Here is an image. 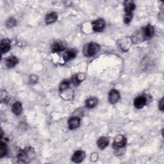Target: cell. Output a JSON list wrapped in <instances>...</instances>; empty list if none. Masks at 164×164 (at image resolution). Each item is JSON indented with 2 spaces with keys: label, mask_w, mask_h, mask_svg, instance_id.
<instances>
[{
  "label": "cell",
  "mask_w": 164,
  "mask_h": 164,
  "mask_svg": "<svg viewBox=\"0 0 164 164\" xmlns=\"http://www.w3.org/2000/svg\"><path fill=\"white\" fill-rule=\"evenodd\" d=\"M100 50L99 45L96 43L91 42L85 45L83 48L84 55L87 56H91L97 53Z\"/></svg>",
  "instance_id": "6da1fadb"
},
{
  "label": "cell",
  "mask_w": 164,
  "mask_h": 164,
  "mask_svg": "<svg viewBox=\"0 0 164 164\" xmlns=\"http://www.w3.org/2000/svg\"><path fill=\"white\" fill-rule=\"evenodd\" d=\"M32 153H34V150L31 149V148H26L25 150L20 151L18 156L19 162L20 163L28 162Z\"/></svg>",
  "instance_id": "7a4b0ae2"
},
{
  "label": "cell",
  "mask_w": 164,
  "mask_h": 164,
  "mask_svg": "<svg viewBox=\"0 0 164 164\" xmlns=\"http://www.w3.org/2000/svg\"><path fill=\"white\" fill-rule=\"evenodd\" d=\"M126 144V138L122 135H118L115 138L113 142V146L116 148H122Z\"/></svg>",
  "instance_id": "3957f363"
},
{
  "label": "cell",
  "mask_w": 164,
  "mask_h": 164,
  "mask_svg": "<svg viewBox=\"0 0 164 164\" xmlns=\"http://www.w3.org/2000/svg\"><path fill=\"white\" fill-rule=\"evenodd\" d=\"M92 29L95 31H101L104 29L105 26V22L102 19H98L92 23Z\"/></svg>",
  "instance_id": "277c9868"
},
{
  "label": "cell",
  "mask_w": 164,
  "mask_h": 164,
  "mask_svg": "<svg viewBox=\"0 0 164 164\" xmlns=\"http://www.w3.org/2000/svg\"><path fill=\"white\" fill-rule=\"evenodd\" d=\"M154 27L151 25V24H148L146 27L144 28L143 30V37L149 39L152 37L153 35H154Z\"/></svg>",
  "instance_id": "5b68a950"
},
{
  "label": "cell",
  "mask_w": 164,
  "mask_h": 164,
  "mask_svg": "<svg viewBox=\"0 0 164 164\" xmlns=\"http://www.w3.org/2000/svg\"><path fill=\"white\" fill-rule=\"evenodd\" d=\"M147 100L144 96H138L135 98L134 101V105L138 109L143 108L146 104Z\"/></svg>",
  "instance_id": "8992f818"
},
{
  "label": "cell",
  "mask_w": 164,
  "mask_h": 164,
  "mask_svg": "<svg viewBox=\"0 0 164 164\" xmlns=\"http://www.w3.org/2000/svg\"><path fill=\"white\" fill-rule=\"evenodd\" d=\"M85 157V154L82 151H78L75 153L73 154L72 160L75 163H80L81 161H83V160Z\"/></svg>",
  "instance_id": "52a82bcc"
},
{
  "label": "cell",
  "mask_w": 164,
  "mask_h": 164,
  "mask_svg": "<svg viewBox=\"0 0 164 164\" xmlns=\"http://www.w3.org/2000/svg\"><path fill=\"white\" fill-rule=\"evenodd\" d=\"M120 98L119 93L116 90H112L109 93V101L112 104L116 103Z\"/></svg>",
  "instance_id": "ba28073f"
},
{
  "label": "cell",
  "mask_w": 164,
  "mask_h": 164,
  "mask_svg": "<svg viewBox=\"0 0 164 164\" xmlns=\"http://www.w3.org/2000/svg\"><path fill=\"white\" fill-rule=\"evenodd\" d=\"M124 10L126 13H132V12L135 9V5L133 1L127 0L124 3Z\"/></svg>",
  "instance_id": "9c48e42d"
},
{
  "label": "cell",
  "mask_w": 164,
  "mask_h": 164,
  "mask_svg": "<svg viewBox=\"0 0 164 164\" xmlns=\"http://www.w3.org/2000/svg\"><path fill=\"white\" fill-rule=\"evenodd\" d=\"M80 119L78 117H72L68 121L69 127L70 129H75L80 126Z\"/></svg>",
  "instance_id": "30bf717a"
},
{
  "label": "cell",
  "mask_w": 164,
  "mask_h": 164,
  "mask_svg": "<svg viewBox=\"0 0 164 164\" xmlns=\"http://www.w3.org/2000/svg\"><path fill=\"white\" fill-rule=\"evenodd\" d=\"M10 42L9 40L3 39L1 42V51L2 54L6 53L10 50Z\"/></svg>",
  "instance_id": "8fae6325"
},
{
  "label": "cell",
  "mask_w": 164,
  "mask_h": 164,
  "mask_svg": "<svg viewBox=\"0 0 164 164\" xmlns=\"http://www.w3.org/2000/svg\"><path fill=\"white\" fill-rule=\"evenodd\" d=\"M65 48V44L63 42H55L52 46V50L54 52H60L63 51Z\"/></svg>",
  "instance_id": "7c38bea8"
},
{
  "label": "cell",
  "mask_w": 164,
  "mask_h": 164,
  "mask_svg": "<svg viewBox=\"0 0 164 164\" xmlns=\"http://www.w3.org/2000/svg\"><path fill=\"white\" fill-rule=\"evenodd\" d=\"M76 54H77V51L75 50H73V49L72 50H70L67 51L64 55V60L68 61V60H70L74 59L76 56Z\"/></svg>",
  "instance_id": "4fadbf2b"
},
{
  "label": "cell",
  "mask_w": 164,
  "mask_h": 164,
  "mask_svg": "<svg viewBox=\"0 0 164 164\" xmlns=\"http://www.w3.org/2000/svg\"><path fill=\"white\" fill-rule=\"evenodd\" d=\"M85 75L84 74L80 73L78 74V75H76L75 76H73L72 78V82L74 85H78L81 81H83L85 79Z\"/></svg>",
  "instance_id": "5bb4252c"
},
{
  "label": "cell",
  "mask_w": 164,
  "mask_h": 164,
  "mask_svg": "<svg viewBox=\"0 0 164 164\" xmlns=\"http://www.w3.org/2000/svg\"><path fill=\"white\" fill-rule=\"evenodd\" d=\"M18 59L15 56H11L7 59V65L9 67H14L18 64Z\"/></svg>",
  "instance_id": "9a60e30c"
},
{
  "label": "cell",
  "mask_w": 164,
  "mask_h": 164,
  "mask_svg": "<svg viewBox=\"0 0 164 164\" xmlns=\"http://www.w3.org/2000/svg\"><path fill=\"white\" fill-rule=\"evenodd\" d=\"M98 100L95 97H90L89 99H88L86 101V106L89 108H92L94 107H95L96 105L97 104Z\"/></svg>",
  "instance_id": "2e32d148"
},
{
  "label": "cell",
  "mask_w": 164,
  "mask_h": 164,
  "mask_svg": "<svg viewBox=\"0 0 164 164\" xmlns=\"http://www.w3.org/2000/svg\"><path fill=\"white\" fill-rule=\"evenodd\" d=\"M57 20V14L55 12H51V13L48 14L46 17V23L49 24H52L55 23Z\"/></svg>",
  "instance_id": "e0dca14e"
},
{
  "label": "cell",
  "mask_w": 164,
  "mask_h": 164,
  "mask_svg": "<svg viewBox=\"0 0 164 164\" xmlns=\"http://www.w3.org/2000/svg\"><path fill=\"white\" fill-rule=\"evenodd\" d=\"M108 143H109L108 139L106 137H102L100 138L99 140H98L97 146H98V147H100V149H102L105 148V147L108 145Z\"/></svg>",
  "instance_id": "ac0fdd59"
},
{
  "label": "cell",
  "mask_w": 164,
  "mask_h": 164,
  "mask_svg": "<svg viewBox=\"0 0 164 164\" xmlns=\"http://www.w3.org/2000/svg\"><path fill=\"white\" fill-rule=\"evenodd\" d=\"M12 112H13L15 115H20L22 112V105L20 102L18 101L15 102L12 106Z\"/></svg>",
  "instance_id": "d6986e66"
},
{
  "label": "cell",
  "mask_w": 164,
  "mask_h": 164,
  "mask_svg": "<svg viewBox=\"0 0 164 164\" xmlns=\"http://www.w3.org/2000/svg\"><path fill=\"white\" fill-rule=\"evenodd\" d=\"M69 85H70V82H69V81L68 80L63 81L60 85V91L61 92L65 91V90H67L69 87Z\"/></svg>",
  "instance_id": "ffe728a7"
},
{
  "label": "cell",
  "mask_w": 164,
  "mask_h": 164,
  "mask_svg": "<svg viewBox=\"0 0 164 164\" xmlns=\"http://www.w3.org/2000/svg\"><path fill=\"white\" fill-rule=\"evenodd\" d=\"M7 153V146L4 142H1L0 144V156L1 157H3Z\"/></svg>",
  "instance_id": "44dd1931"
},
{
  "label": "cell",
  "mask_w": 164,
  "mask_h": 164,
  "mask_svg": "<svg viewBox=\"0 0 164 164\" xmlns=\"http://www.w3.org/2000/svg\"><path fill=\"white\" fill-rule=\"evenodd\" d=\"M16 24V20L14 18H10L7 20L6 23V25L8 28H12L15 26Z\"/></svg>",
  "instance_id": "7402d4cb"
},
{
  "label": "cell",
  "mask_w": 164,
  "mask_h": 164,
  "mask_svg": "<svg viewBox=\"0 0 164 164\" xmlns=\"http://www.w3.org/2000/svg\"><path fill=\"white\" fill-rule=\"evenodd\" d=\"M133 18V14L132 13H126L124 18V22L126 24H128L131 22V20H132Z\"/></svg>",
  "instance_id": "603a6c76"
},
{
  "label": "cell",
  "mask_w": 164,
  "mask_h": 164,
  "mask_svg": "<svg viewBox=\"0 0 164 164\" xmlns=\"http://www.w3.org/2000/svg\"><path fill=\"white\" fill-rule=\"evenodd\" d=\"M30 81L32 83H35L37 81V77L35 75H33L31 76H30Z\"/></svg>",
  "instance_id": "cb8c5ba5"
},
{
  "label": "cell",
  "mask_w": 164,
  "mask_h": 164,
  "mask_svg": "<svg viewBox=\"0 0 164 164\" xmlns=\"http://www.w3.org/2000/svg\"><path fill=\"white\" fill-rule=\"evenodd\" d=\"M159 108L162 111H163V98L159 102Z\"/></svg>",
  "instance_id": "d4e9b609"
}]
</instances>
